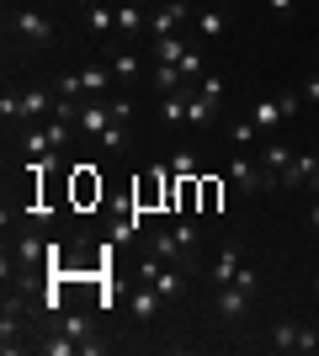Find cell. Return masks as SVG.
I'll return each instance as SVG.
<instances>
[{"label":"cell","mask_w":319,"mask_h":356,"mask_svg":"<svg viewBox=\"0 0 319 356\" xmlns=\"http://www.w3.org/2000/svg\"><path fill=\"white\" fill-rule=\"evenodd\" d=\"M27 319H32L27 293H22V287H6V298H0V351L6 356L27 346Z\"/></svg>","instance_id":"6da1fadb"},{"label":"cell","mask_w":319,"mask_h":356,"mask_svg":"<svg viewBox=\"0 0 319 356\" xmlns=\"http://www.w3.org/2000/svg\"><path fill=\"white\" fill-rule=\"evenodd\" d=\"M229 181H234L245 197H261V192H272V186H282V176H277V170H266V165H261V154H245V149L229 160Z\"/></svg>","instance_id":"7a4b0ae2"},{"label":"cell","mask_w":319,"mask_h":356,"mask_svg":"<svg viewBox=\"0 0 319 356\" xmlns=\"http://www.w3.org/2000/svg\"><path fill=\"white\" fill-rule=\"evenodd\" d=\"M138 282H149L154 293L165 298V303H176V298L186 293L181 261H160V255H144V261H138Z\"/></svg>","instance_id":"3957f363"},{"label":"cell","mask_w":319,"mask_h":356,"mask_svg":"<svg viewBox=\"0 0 319 356\" xmlns=\"http://www.w3.org/2000/svg\"><path fill=\"white\" fill-rule=\"evenodd\" d=\"M11 38L22 48H48V43H54V22H48L38 6H22V11L11 16Z\"/></svg>","instance_id":"277c9868"},{"label":"cell","mask_w":319,"mask_h":356,"mask_svg":"<svg viewBox=\"0 0 319 356\" xmlns=\"http://www.w3.org/2000/svg\"><path fill=\"white\" fill-rule=\"evenodd\" d=\"M250 303H256V298L245 293L240 282H229V287H218V298H213V309H218V319H224V325H240L245 314H250Z\"/></svg>","instance_id":"5b68a950"},{"label":"cell","mask_w":319,"mask_h":356,"mask_svg":"<svg viewBox=\"0 0 319 356\" xmlns=\"http://www.w3.org/2000/svg\"><path fill=\"white\" fill-rule=\"evenodd\" d=\"M128 309H133L138 325H154V319H160V309H165V298L154 293L149 282H138V287H133V298H128Z\"/></svg>","instance_id":"8992f818"},{"label":"cell","mask_w":319,"mask_h":356,"mask_svg":"<svg viewBox=\"0 0 319 356\" xmlns=\"http://www.w3.org/2000/svg\"><path fill=\"white\" fill-rule=\"evenodd\" d=\"M186 16H192V6H186V0H165V6L149 16V38H165V32H176Z\"/></svg>","instance_id":"52a82bcc"},{"label":"cell","mask_w":319,"mask_h":356,"mask_svg":"<svg viewBox=\"0 0 319 356\" xmlns=\"http://www.w3.org/2000/svg\"><path fill=\"white\" fill-rule=\"evenodd\" d=\"M112 102H101V96H96V102H85L80 106V134H91V138H101L106 128H112Z\"/></svg>","instance_id":"ba28073f"},{"label":"cell","mask_w":319,"mask_h":356,"mask_svg":"<svg viewBox=\"0 0 319 356\" xmlns=\"http://www.w3.org/2000/svg\"><path fill=\"white\" fill-rule=\"evenodd\" d=\"M112 74H117V86H128V80H144L149 74V64L138 59V48H112Z\"/></svg>","instance_id":"9c48e42d"},{"label":"cell","mask_w":319,"mask_h":356,"mask_svg":"<svg viewBox=\"0 0 319 356\" xmlns=\"http://www.w3.org/2000/svg\"><path fill=\"white\" fill-rule=\"evenodd\" d=\"M186 128H218V102H208L202 90H186Z\"/></svg>","instance_id":"30bf717a"},{"label":"cell","mask_w":319,"mask_h":356,"mask_svg":"<svg viewBox=\"0 0 319 356\" xmlns=\"http://www.w3.org/2000/svg\"><path fill=\"white\" fill-rule=\"evenodd\" d=\"M48 102H54V96H48L43 86H32L27 96H22V112H16V122H22V128H43V118H48Z\"/></svg>","instance_id":"8fae6325"},{"label":"cell","mask_w":319,"mask_h":356,"mask_svg":"<svg viewBox=\"0 0 319 356\" xmlns=\"http://www.w3.org/2000/svg\"><path fill=\"white\" fill-rule=\"evenodd\" d=\"M80 86H85V96H106L117 86V74H112V64H80Z\"/></svg>","instance_id":"7c38bea8"},{"label":"cell","mask_w":319,"mask_h":356,"mask_svg":"<svg viewBox=\"0 0 319 356\" xmlns=\"http://www.w3.org/2000/svg\"><path fill=\"white\" fill-rule=\"evenodd\" d=\"M144 27H149V16L138 11V6H117V48H128Z\"/></svg>","instance_id":"4fadbf2b"},{"label":"cell","mask_w":319,"mask_h":356,"mask_svg":"<svg viewBox=\"0 0 319 356\" xmlns=\"http://www.w3.org/2000/svg\"><path fill=\"white\" fill-rule=\"evenodd\" d=\"M240 245H224V250H218V261H213V287H229L234 282V277H240Z\"/></svg>","instance_id":"5bb4252c"},{"label":"cell","mask_w":319,"mask_h":356,"mask_svg":"<svg viewBox=\"0 0 319 356\" xmlns=\"http://www.w3.org/2000/svg\"><path fill=\"white\" fill-rule=\"evenodd\" d=\"M224 32H229L224 6H208V11H197V38H202V43H218Z\"/></svg>","instance_id":"9a60e30c"},{"label":"cell","mask_w":319,"mask_h":356,"mask_svg":"<svg viewBox=\"0 0 319 356\" xmlns=\"http://www.w3.org/2000/svg\"><path fill=\"white\" fill-rule=\"evenodd\" d=\"M298 335H304L298 319H277L272 335H266V346H272V351H298Z\"/></svg>","instance_id":"2e32d148"},{"label":"cell","mask_w":319,"mask_h":356,"mask_svg":"<svg viewBox=\"0 0 319 356\" xmlns=\"http://www.w3.org/2000/svg\"><path fill=\"white\" fill-rule=\"evenodd\" d=\"M32 346H38V351H43V356H75V351H80V341H75V335H64L59 325L48 330L43 341H32Z\"/></svg>","instance_id":"e0dca14e"},{"label":"cell","mask_w":319,"mask_h":356,"mask_svg":"<svg viewBox=\"0 0 319 356\" xmlns=\"http://www.w3.org/2000/svg\"><path fill=\"white\" fill-rule=\"evenodd\" d=\"M192 43H181V32H165V38H154V64H181V54Z\"/></svg>","instance_id":"ac0fdd59"},{"label":"cell","mask_w":319,"mask_h":356,"mask_svg":"<svg viewBox=\"0 0 319 356\" xmlns=\"http://www.w3.org/2000/svg\"><path fill=\"white\" fill-rule=\"evenodd\" d=\"M293 160H298V154H293L288 144H261V165H266V170H277V176H288Z\"/></svg>","instance_id":"d6986e66"},{"label":"cell","mask_w":319,"mask_h":356,"mask_svg":"<svg viewBox=\"0 0 319 356\" xmlns=\"http://www.w3.org/2000/svg\"><path fill=\"white\" fill-rule=\"evenodd\" d=\"M160 122H165V128H181V122H186V90L160 96Z\"/></svg>","instance_id":"ffe728a7"},{"label":"cell","mask_w":319,"mask_h":356,"mask_svg":"<svg viewBox=\"0 0 319 356\" xmlns=\"http://www.w3.org/2000/svg\"><path fill=\"white\" fill-rule=\"evenodd\" d=\"M250 118H256V128H282V102H277V96H261L256 106H250Z\"/></svg>","instance_id":"44dd1931"},{"label":"cell","mask_w":319,"mask_h":356,"mask_svg":"<svg viewBox=\"0 0 319 356\" xmlns=\"http://www.w3.org/2000/svg\"><path fill=\"white\" fill-rule=\"evenodd\" d=\"M149 80H154V90H160V96L186 90V80H181V70H176V64H149Z\"/></svg>","instance_id":"7402d4cb"},{"label":"cell","mask_w":319,"mask_h":356,"mask_svg":"<svg viewBox=\"0 0 319 356\" xmlns=\"http://www.w3.org/2000/svg\"><path fill=\"white\" fill-rule=\"evenodd\" d=\"M170 234H176V245H181V255H186V261H192V255H197L202 250V229H197V223H176V229H170Z\"/></svg>","instance_id":"603a6c76"},{"label":"cell","mask_w":319,"mask_h":356,"mask_svg":"<svg viewBox=\"0 0 319 356\" xmlns=\"http://www.w3.org/2000/svg\"><path fill=\"white\" fill-rule=\"evenodd\" d=\"M149 255H160V261H186V255H181V245H176V234H170V229H165V234H149Z\"/></svg>","instance_id":"cb8c5ba5"},{"label":"cell","mask_w":319,"mask_h":356,"mask_svg":"<svg viewBox=\"0 0 319 356\" xmlns=\"http://www.w3.org/2000/svg\"><path fill=\"white\" fill-rule=\"evenodd\" d=\"M176 70H181V80H186V86H197L202 74H208V64H202V54H197V48H186V54H181V64H176Z\"/></svg>","instance_id":"d4e9b609"},{"label":"cell","mask_w":319,"mask_h":356,"mask_svg":"<svg viewBox=\"0 0 319 356\" xmlns=\"http://www.w3.org/2000/svg\"><path fill=\"white\" fill-rule=\"evenodd\" d=\"M229 138H234V149H250V144L261 138L256 118H240V122H229Z\"/></svg>","instance_id":"484cf974"},{"label":"cell","mask_w":319,"mask_h":356,"mask_svg":"<svg viewBox=\"0 0 319 356\" xmlns=\"http://www.w3.org/2000/svg\"><path fill=\"white\" fill-rule=\"evenodd\" d=\"M128 138H133V134H128V122H112V128H106L96 144H101L106 154H122V149H128Z\"/></svg>","instance_id":"4316f807"},{"label":"cell","mask_w":319,"mask_h":356,"mask_svg":"<svg viewBox=\"0 0 319 356\" xmlns=\"http://www.w3.org/2000/svg\"><path fill=\"white\" fill-rule=\"evenodd\" d=\"M54 90H59V96H85V86H80V70H69V74H59V80H54Z\"/></svg>","instance_id":"83f0119b"},{"label":"cell","mask_w":319,"mask_h":356,"mask_svg":"<svg viewBox=\"0 0 319 356\" xmlns=\"http://www.w3.org/2000/svg\"><path fill=\"white\" fill-rule=\"evenodd\" d=\"M43 128H48V138H54V149H64V144H69V134H75V122H59V118L43 122Z\"/></svg>","instance_id":"f1b7e54d"},{"label":"cell","mask_w":319,"mask_h":356,"mask_svg":"<svg viewBox=\"0 0 319 356\" xmlns=\"http://www.w3.org/2000/svg\"><path fill=\"white\" fill-rule=\"evenodd\" d=\"M277 102H282V118H298V106H304V90H282V96H277Z\"/></svg>","instance_id":"f546056e"},{"label":"cell","mask_w":319,"mask_h":356,"mask_svg":"<svg viewBox=\"0 0 319 356\" xmlns=\"http://www.w3.org/2000/svg\"><path fill=\"white\" fill-rule=\"evenodd\" d=\"M197 90L208 96V102H224V80H218V74H202V80H197Z\"/></svg>","instance_id":"4dcf8cb0"},{"label":"cell","mask_w":319,"mask_h":356,"mask_svg":"<svg viewBox=\"0 0 319 356\" xmlns=\"http://www.w3.org/2000/svg\"><path fill=\"white\" fill-rule=\"evenodd\" d=\"M170 176H197V154H176V160H170Z\"/></svg>","instance_id":"1f68e13d"},{"label":"cell","mask_w":319,"mask_h":356,"mask_svg":"<svg viewBox=\"0 0 319 356\" xmlns=\"http://www.w3.org/2000/svg\"><path fill=\"white\" fill-rule=\"evenodd\" d=\"M234 282H240V287H245L250 298L261 293V277H256V266H240V277H234Z\"/></svg>","instance_id":"d6a6232c"},{"label":"cell","mask_w":319,"mask_h":356,"mask_svg":"<svg viewBox=\"0 0 319 356\" xmlns=\"http://www.w3.org/2000/svg\"><path fill=\"white\" fill-rule=\"evenodd\" d=\"M16 112H22V96H11V90H6V96H0V118L16 122Z\"/></svg>","instance_id":"836d02e7"},{"label":"cell","mask_w":319,"mask_h":356,"mask_svg":"<svg viewBox=\"0 0 319 356\" xmlns=\"http://www.w3.org/2000/svg\"><path fill=\"white\" fill-rule=\"evenodd\" d=\"M293 6H298V0H266V11H272L277 22H288V16H293Z\"/></svg>","instance_id":"e575fe53"},{"label":"cell","mask_w":319,"mask_h":356,"mask_svg":"<svg viewBox=\"0 0 319 356\" xmlns=\"http://www.w3.org/2000/svg\"><path fill=\"white\" fill-rule=\"evenodd\" d=\"M112 118L128 122V118H133V102H128V96H112Z\"/></svg>","instance_id":"d590c367"},{"label":"cell","mask_w":319,"mask_h":356,"mask_svg":"<svg viewBox=\"0 0 319 356\" xmlns=\"http://www.w3.org/2000/svg\"><path fill=\"white\" fill-rule=\"evenodd\" d=\"M304 102L319 106V74H309V80H304Z\"/></svg>","instance_id":"8d00e7d4"},{"label":"cell","mask_w":319,"mask_h":356,"mask_svg":"<svg viewBox=\"0 0 319 356\" xmlns=\"http://www.w3.org/2000/svg\"><path fill=\"white\" fill-rule=\"evenodd\" d=\"M309 229H314V234H319V202H314V208H309Z\"/></svg>","instance_id":"74e56055"},{"label":"cell","mask_w":319,"mask_h":356,"mask_svg":"<svg viewBox=\"0 0 319 356\" xmlns=\"http://www.w3.org/2000/svg\"><path fill=\"white\" fill-rule=\"evenodd\" d=\"M314 309H319V282H314Z\"/></svg>","instance_id":"f35d334b"},{"label":"cell","mask_w":319,"mask_h":356,"mask_svg":"<svg viewBox=\"0 0 319 356\" xmlns=\"http://www.w3.org/2000/svg\"><path fill=\"white\" fill-rule=\"evenodd\" d=\"M80 6H91V0H80Z\"/></svg>","instance_id":"ab89813d"},{"label":"cell","mask_w":319,"mask_h":356,"mask_svg":"<svg viewBox=\"0 0 319 356\" xmlns=\"http://www.w3.org/2000/svg\"><path fill=\"white\" fill-rule=\"evenodd\" d=\"M218 6H229V0H218Z\"/></svg>","instance_id":"60d3db41"}]
</instances>
